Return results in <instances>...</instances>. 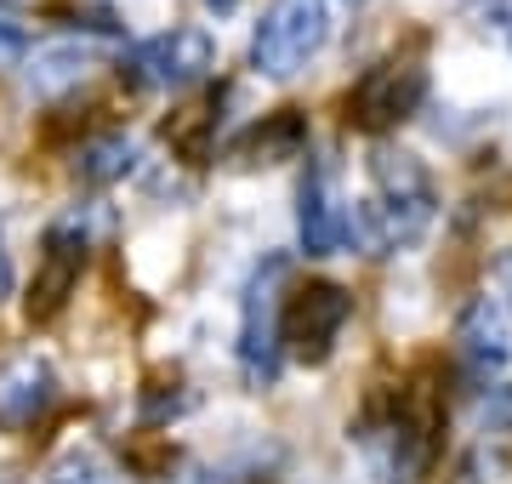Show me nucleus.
<instances>
[{
  "label": "nucleus",
  "mask_w": 512,
  "mask_h": 484,
  "mask_svg": "<svg viewBox=\"0 0 512 484\" xmlns=\"http://www.w3.org/2000/svg\"><path fill=\"white\" fill-rule=\"evenodd\" d=\"M80 268H86V234L74 223L46 228V251L35 262V280H29V325H52L63 308H69L74 285H80Z\"/></svg>",
  "instance_id": "8"
},
{
  "label": "nucleus",
  "mask_w": 512,
  "mask_h": 484,
  "mask_svg": "<svg viewBox=\"0 0 512 484\" xmlns=\"http://www.w3.org/2000/svg\"><path fill=\"white\" fill-rule=\"evenodd\" d=\"M330 40V0H268L251 35V69L268 80L302 75Z\"/></svg>",
  "instance_id": "3"
},
{
  "label": "nucleus",
  "mask_w": 512,
  "mask_h": 484,
  "mask_svg": "<svg viewBox=\"0 0 512 484\" xmlns=\"http://www.w3.org/2000/svg\"><path fill=\"white\" fill-rule=\"evenodd\" d=\"M279 285H285V257H268L245 285V314H239V371L251 388H268L279 376Z\"/></svg>",
  "instance_id": "7"
},
{
  "label": "nucleus",
  "mask_w": 512,
  "mask_h": 484,
  "mask_svg": "<svg viewBox=\"0 0 512 484\" xmlns=\"http://www.w3.org/2000/svg\"><path fill=\"white\" fill-rule=\"evenodd\" d=\"M12 291V262H6V251H0V297Z\"/></svg>",
  "instance_id": "18"
},
{
  "label": "nucleus",
  "mask_w": 512,
  "mask_h": 484,
  "mask_svg": "<svg viewBox=\"0 0 512 484\" xmlns=\"http://www.w3.org/2000/svg\"><path fill=\"white\" fill-rule=\"evenodd\" d=\"M40 484H120V473H114L103 456H92V450H63V456L46 467Z\"/></svg>",
  "instance_id": "15"
},
{
  "label": "nucleus",
  "mask_w": 512,
  "mask_h": 484,
  "mask_svg": "<svg viewBox=\"0 0 512 484\" xmlns=\"http://www.w3.org/2000/svg\"><path fill=\"white\" fill-rule=\"evenodd\" d=\"M439 393L427 382H410L399 388L387 405H376L359 428V445H365L370 467L382 473V484H416L427 467H433V450H439Z\"/></svg>",
  "instance_id": "2"
},
{
  "label": "nucleus",
  "mask_w": 512,
  "mask_h": 484,
  "mask_svg": "<svg viewBox=\"0 0 512 484\" xmlns=\"http://www.w3.org/2000/svg\"><path fill=\"white\" fill-rule=\"evenodd\" d=\"M205 6H211V12H234L239 0H205Z\"/></svg>",
  "instance_id": "19"
},
{
  "label": "nucleus",
  "mask_w": 512,
  "mask_h": 484,
  "mask_svg": "<svg viewBox=\"0 0 512 484\" xmlns=\"http://www.w3.org/2000/svg\"><path fill=\"white\" fill-rule=\"evenodd\" d=\"M57 399V376L40 354H12L0 359V433L35 428Z\"/></svg>",
  "instance_id": "10"
},
{
  "label": "nucleus",
  "mask_w": 512,
  "mask_h": 484,
  "mask_svg": "<svg viewBox=\"0 0 512 484\" xmlns=\"http://www.w3.org/2000/svg\"><path fill=\"white\" fill-rule=\"evenodd\" d=\"M211 63H217V40L205 29H165V35L131 46L120 75L137 92H183V86L211 75Z\"/></svg>",
  "instance_id": "5"
},
{
  "label": "nucleus",
  "mask_w": 512,
  "mask_h": 484,
  "mask_svg": "<svg viewBox=\"0 0 512 484\" xmlns=\"http://www.w3.org/2000/svg\"><path fill=\"white\" fill-rule=\"evenodd\" d=\"M348 228H353V205L342 200L336 171L319 160V166H308V177H302V205H296L302 251H308V257H336V251H348Z\"/></svg>",
  "instance_id": "9"
},
{
  "label": "nucleus",
  "mask_w": 512,
  "mask_h": 484,
  "mask_svg": "<svg viewBox=\"0 0 512 484\" xmlns=\"http://www.w3.org/2000/svg\"><path fill=\"white\" fill-rule=\"evenodd\" d=\"M23 52H29V23H23L18 6L0 0V63H18Z\"/></svg>",
  "instance_id": "17"
},
{
  "label": "nucleus",
  "mask_w": 512,
  "mask_h": 484,
  "mask_svg": "<svg viewBox=\"0 0 512 484\" xmlns=\"http://www.w3.org/2000/svg\"><path fill=\"white\" fill-rule=\"evenodd\" d=\"M348 319H353V297L342 285L330 280L296 285L285 297V308H279V354L302 359V365H325Z\"/></svg>",
  "instance_id": "4"
},
{
  "label": "nucleus",
  "mask_w": 512,
  "mask_h": 484,
  "mask_svg": "<svg viewBox=\"0 0 512 484\" xmlns=\"http://www.w3.org/2000/svg\"><path fill=\"white\" fill-rule=\"evenodd\" d=\"M74 75H86V46H46V52L35 57V69H29V80H35L40 92L69 86Z\"/></svg>",
  "instance_id": "16"
},
{
  "label": "nucleus",
  "mask_w": 512,
  "mask_h": 484,
  "mask_svg": "<svg viewBox=\"0 0 512 484\" xmlns=\"http://www.w3.org/2000/svg\"><path fill=\"white\" fill-rule=\"evenodd\" d=\"M211 126H217V97H200V103H188V109H177L165 120V143L200 166L205 154H211Z\"/></svg>",
  "instance_id": "14"
},
{
  "label": "nucleus",
  "mask_w": 512,
  "mask_h": 484,
  "mask_svg": "<svg viewBox=\"0 0 512 484\" xmlns=\"http://www.w3.org/2000/svg\"><path fill=\"white\" fill-rule=\"evenodd\" d=\"M439 211L433 177L416 154L404 149H370V205H353L348 245L365 257H382L393 245H416Z\"/></svg>",
  "instance_id": "1"
},
{
  "label": "nucleus",
  "mask_w": 512,
  "mask_h": 484,
  "mask_svg": "<svg viewBox=\"0 0 512 484\" xmlns=\"http://www.w3.org/2000/svg\"><path fill=\"white\" fill-rule=\"evenodd\" d=\"M456 348H461V359H467V371H473V376H495L501 365H507V354H512L507 308H495L490 297H484V302H473V308L461 314Z\"/></svg>",
  "instance_id": "11"
},
{
  "label": "nucleus",
  "mask_w": 512,
  "mask_h": 484,
  "mask_svg": "<svg viewBox=\"0 0 512 484\" xmlns=\"http://www.w3.org/2000/svg\"><path fill=\"white\" fill-rule=\"evenodd\" d=\"M131 166H137V149H131V137H114V131L74 149V177H80V183H92V188L120 183Z\"/></svg>",
  "instance_id": "13"
},
{
  "label": "nucleus",
  "mask_w": 512,
  "mask_h": 484,
  "mask_svg": "<svg viewBox=\"0 0 512 484\" xmlns=\"http://www.w3.org/2000/svg\"><path fill=\"white\" fill-rule=\"evenodd\" d=\"M421 97H427V69H421L416 57H382L376 69L353 80L348 92V126L353 131H393L399 120L421 109Z\"/></svg>",
  "instance_id": "6"
},
{
  "label": "nucleus",
  "mask_w": 512,
  "mask_h": 484,
  "mask_svg": "<svg viewBox=\"0 0 512 484\" xmlns=\"http://www.w3.org/2000/svg\"><path fill=\"white\" fill-rule=\"evenodd\" d=\"M0 484H18V473H12V467H0Z\"/></svg>",
  "instance_id": "20"
},
{
  "label": "nucleus",
  "mask_w": 512,
  "mask_h": 484,
  "mask_svg": "<svg viewBox=\"0 0 512 484\" xmlns=\"http://www.w3.org/2000/svg\"><path fill=\"white\" fill-rule=\"evenodd\" d=\"M308 149V120L296 109H279V114H262L245 137H234V160L239 166H279V160H296Z\"/></svg>",
  "instance_id": "12"
}]
</instances>
